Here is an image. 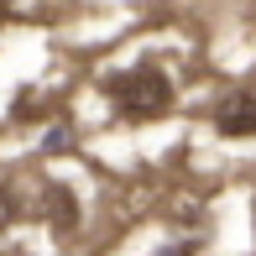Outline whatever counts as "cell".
I'll return each mask as SVG.
<instances>
[{
	"label": "cell",
	"mask_w": 256,
	"mask_h": 256,
	"mask_svg": "<svg viewBox=\"0 0 256 256\" xmlns=\"http://www.w3.org/2000/svg\"><path fill=\"white\" fill-rule=\"evenodd\" d=\"M48 220H52V230H58V236H68V230L78 225V204H74V194H68V188H58V183L48 188Z\"/></svg>",
	"instance_id": "3"
},
{
	"label": "cell",
	"mask_w": 256,
	"mask_h": 256,
	"mask_svg": "<svg viewBox=\"0 0 256 256\" xmlns=\"http://www.w3.org/2000/svg\"><path fill=\"white\" fill-rule=\"evenodd\" d=\"M220 136H256V94H230L214 110Z\"/></svg>",
	"instance_id": "2"
},
{
	"label": "cell",
	"mask_w": 256,
	"mask_h": 256,
	"mask_svg": "<svg viewBox=\"0 0 256 256\" xmlns=\"http://www.w3.org/2000/svg\"><path fill=\"white\" fill-rule=\"evenodd\" d=\"M16 220H21V199H16V188L0 183V230H10Z\"/></svg>",
	"instance_id": "4"
},
{
	"label": "cell",
	"mask_w": 256,
	"mask_h": 256,
	"mask_svg": "<svg viewBox=\"0 0 256 256\" xmlns=\"http://www.w3.org/2000/svg\"><path fill=\"white\" fill-rule=\"evenodd\" d=\"M104 94H110L115 115H126V120H157L172 110V78L157 63H136L126 74H115L104 84Z\"/></svg>",
	"instance_id": "1"
},
{
	"label": "cell",
	"mask_w": 256,
	"mask_h": 256,
	"mask_svg": "<svg viewBox=\"0 0 256 256\" xmlns=\"http://www.w3.org/2000/svg\"><path fill=\"white\" fill-rule=\"evenodd\" d=\"M157 256H194V246H162Z\"/></svg>",
	"instance_id": "5"
}]
</instances>
